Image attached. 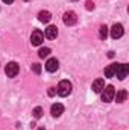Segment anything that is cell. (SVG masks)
<instances>
[{
    "instance_id": "1",
    "label": "cell",
    "mask_w": 129,
    "mask_h": 130,
    "mask_svg": "<svg viewBox=\"0 0 129 130\" xmlns=\"http://www.w3.org/2000/svg\"><path fill=\"white\" fill-rule=\"evenodd\" d=\"M71 83L68 82V80H61L59 82V85H58V88H56V92L61 95V97H67V95H70V92H71Z\"/></svg>"
},
{
    "instance_id": "2",
    "label": "cell",
    "mask_w": 129,
    "mask_h": 130,
    "mask_svg": "<svg viewBox=\"0 0 129 130\" xmlns=\"http://www.w3.org/2000/svg\"><path fill=\"white\" fill-rule=\"evenodd\" d=\"M114 94H115V89H114V86H112V85L105 86V88H103V91H102V101H105V103L112 101V100H114Z\"/></svg>"
},
{
    "instance_id": "3",
    "label": "cell",
    "mask_w": 129,
    "mask_h": 130,
    "mask_svg": "<svg viewBox=\"0 0 129 130\" xmlns=\"http://www.w3.org/2000/svg\"><path fill=\"white\" fill-rule=\"evenodd\" d=\"M129 73V67L126 64H115V71H114V76L119 77L120 80H123Z\"/></svg>"
},
{
    "instance_id": "4",
    "label": "cell",
    "mask_w": 129,
    "mask_h": 130,
    "mask_svg": "<svg viewBox=\"0 0 129 130\" xmlns=\"http://www.w3.org/2000/svg\"><path fill=\"white\" fill-rule=\"evenodd\" d=\"M5 71H6V76L8 77H15L18 74V71H20V67H18L17 62H9V64L6 65Z\"/></svg>"
},
{
    "instance_id": "5",
    "label": "cell",
    "mask_w": 129,
    "mask_h": 130,
    "mask_svg": "<svg viewBox=\"0 0 129 130\" xmlns=\"http://www.w3.org/2000/svg\"><path fill=\"white\" fill-rule=\"evenodd\" d=\"M62 20H64V24H65V26H73V24H76L78 17H76V14H74L73 11H68V12H65V14H64Z\"/></svg>"
},
{
    "instance_id": "6",
    "label": "cell",
    "mask_w": 129,
    "mask_h": 130,
    "mask_svg": "<svg viewBox=\"0 0 129 130\" xmlns=\"http://www.w3.org/2000/svg\"><path fill=\"white\" fill-rule=\"evenodd\" d=\"M44 41V33L41 30H33L32 36H31V42L32 45H41V42Z\"/></svg>"
},
{
    "instance_id": "7",
    "label": "cell",
    "mask_w": 129,
    "mask_h": 130,
    "mask_svg": "<svg viewBox=\"0 0 129 130\" xmlns=\"http://www.w3.org/2000/svg\"><path fill=\"white\" fill-rule=\"evenodd\" d=\"M123 26L120 24V23H117V24H114L112 27H111V36L114 38V39H117V38H122L123 36Z\"/></svg>"
},
{
    "instance_id": "8",
    "label": "cell",
    "mask_w": 129,
    "mask_h": 130,
    "mask_svg": "<svg viewBox=\"0 0 129 130\" xmlns=\"http://www.w3.org/2000/svg\"><path fill=\"white\" fill-rule=\"evenodd\" d=\"M58 67H59V62H58L56 58H50V59L46 62V70H47L49 73H55V71L58 70Z\"/></svg>"
},
{
    "instance_id": "9",
    "label": "cell",
    "mask_w": 129,
    "mask_h": 130,
    "mask_svg": "<svg viewBox=\"0 0 129 130\" xmlns=\"http://www.w3.org/2000/svg\"><path fill=\"white\" fill-rule=\"evenodd\" d=\"M62 112H64V106H62L61 103H55V104H52V107H50V113H52V117L58 118V117H61Z\"/></svg>"
},
{
    "instance_id": "10",
    "label": "cell",
    "mask_w": 129,
    "mask_h": 130,
    "mask_svg": "<svg viewBox=\"0 0 129 130\" xmlns=\"http://www.w3.org/2000/svg\"><path fill=\"white\" fill-rule=\"evenodd\" d=\"M103 88H105V80H103V79H96V80L93 82V85H91V89H93L96 94H100V92L103 91Z\"/></svg>"
},
{
    "instance_id": "11",
    "label": "cell",
    "mask_w": 129,
    "mask_h": 130,
    "mask_svg": "<svg viewBox=\"0 0 129 130\" xmlns=\"http://www.w3.org/2000/svg\"><path fill=\"white\" fill-rule=\"evenodd\" d=\"M44 35H46V38H49V39H55V38L58 36V27H56V26H49V27L46 29Z\"/></svg>"
},
{
    "instance_id": "12",
    "label": "cell",
    "mask_w": 129,
    "mask_h": 130,
    "mask_svg": "<svg viewBox=\"0 0 129 130\" xmlns=\"http://www.w3.org/2000/svg\"><path fill=\"white\" fill-rule=\"evenodd\" d=\"M50 18H52V14H50L49 11H41V12L38 14V20H40L41 23H49Z\"/></svg>"
},
{
    "instance_id": "13",
    "label": "cell",
    "mask_w": 129,
    "mask_h": 130,
    "mask_svg": "<svg viewBox=\"0 0 129 130\" xmlns=\"http://www.w3.org/2000/svg\"><path fill=\"white\" fill-rule=\"evenodd\" d=\"M126 97H128V92H126L125 89H122V91H119L117 94H114V98L117 100V103H123V101L126 100Z\"/></svg>"
},
{
    "instance_id": "14",
    "label": "cell",
    "mask_w": 129,
    "mask_h": 130,
    "mask_svg": "<svg viewBox=\"0 0 129 130\" xmlns=\"http://www.w3.org/2000/svg\"><path fill=\"white\" fill-rule=\"evenodd\" d=\"M114 71H115V64H111L105 68V77H114Z\"/></svg>"
},
{
    "instance_id": "15",
    "label": "cell",
    "mask_w": 129,
    "mask_h": 130,
    "mask_svg": "<svg viewBox=\"0 0 129 130\" xmlns=\"http://www.w3.org/2000/svg\"><path fill=\"white\" fill-rule=\"evenodd\" d=\"M50 55V48L49 47H43V48H40V52H38V56L40 58H47Z\"/></svg>"
},
{
    "instance_id": "16",
    "label": "cell",
    "mask_w": 129,
    "mask_h": 130,
    "mask_svg": "<svg viewBox=\"0 0 129 130\" xmlns=\"http://www.w3.org/2000/svg\"><path fill=\"white\" fill-rule=\"evenodd\" d=\"M99 36H100V39H106V36H108V27H106V26H100V29H99Z\"/></svg>"
},
{
    "instance_id": "17",
    "label": "cell",
    "mask_w": 129,
    "mask_h": 130,
    "mask_svg": "<svg viewBox=\"0 0 129 130\" xmlns=\"http://www.w3.org/2000/svg\"><path fill=\"white\" fill-rule=\"evenodd\" d=\"M33 117H35V118H36V120H38V118H41V117H43V109H41V107H40V106H38V107H35V109H33Z\"/></svg>"
},
{
    "instance_id": "18",
    "label": "cell",
    "mask_w": 129,
    "mask_h": 130,
    "mask_svg": "<svg viewBox=\"0 0 129 130\" xmlns=\"http://www.w3.org/2000/svg\"><path fill=\"white\" fill-rule=\"evenodd\" d=\"M32 71L35 74H40L41 73V65L40 64H32Z\"/></svg>"
},
{
    "instance_id": "19",
    "label": "cell",
    "mask_w": 129,
    "mask_h": 130,
    "mask_svg": "<svg viewBox=\"0 0 129 130\" xmlns=\"http://www.w3.org/2000/svg\"><path fill=\"white\" fill-rule=\"evenodd\" d=\"M87 9H88V11L94 9V3H93V2H87Z\"/></svg>"
},
{
    "instance_id": "20",
    "label": "cell",
    "mask_w": 129,
    "mask_h": 130,
    "mask_svg": "<svg viewBox=\"0 0 129 130\" xmlns=\"http://www.w3.org/2000/svg\"><path fill=\"white\" fill-rule=\"evenodd\" d=\"M55 92H56V91H55V88H49V95H50V97H52V95H55Z\"/></svg>"
},
{
    "instance_id": "21",
    "label": "cell",
    "mask_w": 129,
    "mask_h": 130,
    "mask_svg": "<svg viewBox=\"0 0 129 130\" xmlns=\"http://www.w3.org/2000/svg\"><path fill=\"white\" fill-rule=\"evenodd\" d=\"M3 2H5V3H8V5H9V3H12V2H14V0H3Z\"/></svg>"
},
{
    "instance_id": "22",
    "label": "cell",
    "mask_w": 129,
    "mask_h": 130,
    "mask_svg": "<svg viewBox=\"0 0 129 130\" xmlns=\"http://www.w3.org/2000/svg\"><path fill=\"white\" fill-rule=\"evenodd\" d=\"M38 130H44V129H38Z\"/></svg>"
},
{
    "instance_id": "23",
    "label": "cell",
    "mask_w": 129,
    "mask_h": 130,
    "mask_svg": "<svg viewBox=\"0 0 129 130\" xmlns=\"http://www.w3.org/2000/svg\"><path fill=\"white\" fill-rule=\"evenodd\" d=\"M24 2H29V0H24Z\"/></svg>"
}]
</instances>
